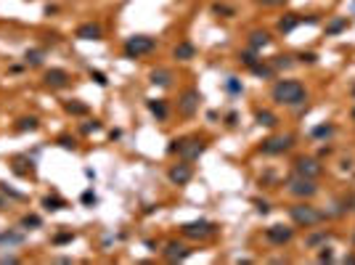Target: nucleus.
Wrapping results in <instances>:
<instances>
[{
  "label": "nucleus",
  "instance_id": "37",
  "mask_svg": "<svg viewBox=\"0 0 355 265\" xmlns=\"http://www.w3.org/2000/svg\"><path fill=\"white\" fill-rule=\"evenodd\" d=\"M90 80H96V85L104 88V85H106V74L104 72H90Z\"/></svg>",
  "mask_w": 355,
  "mask_h": 265
},
{
  "label": "nucleus",
  "instance_id": "16",
  "mask_svg": "<svg viewBox=\"0 0 355 265\" xmlns=\"http://www.w3.org/2000/svg\"><path fill=\"white\" fill-rule=\"evenodd\" d=\"M14 173L16 175H35V162L27 157H16L14 159Z\"/></svg>",
  "mask_w": 355,
  "mask_h": 265
},
{
  "label": "nucleus",
  "instance_id": "39",
  "mask_svg": "<svg viewBox=\"0 0 355 265\" xmlns=\"http://www.w3.org/2000/svg\"><path fill=\"white\" fill-rule=\"evenodd\" d=\"M300 61L302 64H315V61H318V56H315V53H300Z\"/></svg>",
  "mask_w": 355,
  "mask_h": 265
},
{
  "label": "nucleus",
  "instance_id": "26",
  "mask_svg": "<svg viewBox=\"0 0 355 265\" xmlns=\"http://www.w3.org/2000/svg\"><path fill=\"white\" fill-rule=\"evenodd\" d=\"M344 27H347V16H339V19H334V22L326 27V35H337V32H342Z\"/></svg>",
  "mask_w": 355,
  "mask_h": 265
},
{
  "label": "nucleus",
  "instance_id": "7",
  "mask_svg": "<svg viewBox=\"0 0 355 265\" xmlns=\"http://www.w3.org/2000/svg\"><path fill=\"white\" fill-rule=\"evenodd\" d=\"M289 194H294V196H315L318 194V186H315L313 178H305V175H294V178H289Z\"/></svg>",
  "mask_w": 355,
  "mask_h": 265
},
{
  "label": "nucleus",
  "instance_id": "8",
  "mask_svg": "<svg viewBox=\"0 0 355 265\" xmlns=\"http://www.w3.org/2000/svg\"><path fill=\"white\" fill-rule=\"evenodd\" d=\"M199 101H202L199 90H196V88H189V90L181 96V101H177V111H181L183 117H194L196 109H199Z\"/></svg>",
  "mask_w": 355,
  "mask_h": 265
},
{
  "label": "nucleus",
  "instance_id": "32",
  "mask_svg": "<svg viewBox=\"0 0 355 265\" xmlns=\"http://www.w3.org/2000/svg\"><path fill=\"white\" fill-rule=\"evenodd\" d=\"M226 88H228V93H241V80L239 77H228Z\"/></svg>",
  "mask_w": 355,
  "mask_h": 265
},
{
  "label": "nucleus",
  "instance_id": "3",
  "mask_svg": "<svg viewBox=\"0 0 355 265\" xmlns=\"http://www.w3.org/2000/svg\"><path fill=\"white\" fill-rule=\"evenodd\" d=\"M289 215H292V220L297 225H302V228H313V225L326 220V212L315 210V207H310V204H294L292 210H289Z\"/></svg>",
  "mask_w": 355,
  "mask_h": 265
},
{
  "label": "nucleus",
  "instance_id": "1",
  "mask_svg": "<svg viewBox=\"0 0 355 265\" xmlns=\"http://www.w3.org/2000/svg\"><path fill=\"white\" fill-rule=\"evenodd\" d=\"M270 96H273L276 103H281V106H297V103H305L307 93H305V85L300 80H278L273 85V90H270Z\"/></svg>",
  "mask_w": 355,
  "mask_h": 265
},
{
  "label": "nucleus",
  "instance_id": "41",
  "mask_svg": "<svg viewBox=\"0 0 355 265\" xmlns=\"http://www.w3.org/2000/svg\"><path fill=\"white\" fill-rule=\"evenodd\" d=\"M82 204H96V194L85 191V194H82Z\"/></svg>",
  "mask_w": 355,
  "mask_h": 265
},
{
  "label": "nucleus",
  "instance_id": "17",
  "mask_svg": "<svg viewBox=\"0 0 355 265\" xmlns=\"http://www.w3.org/2000/svg\"><path fill=\"white\" fill-rule=\"evenodd\" d=\"M194 53H196V48L191 43H177L175 45V51H172V56L177 61H189V59H194Z\"/></svg>",
  "mask_w": 355,
  "mask_h": 265
},
{
  "label": "nucleus",
  "instance_id": "15",
  "mask_svg": "<svg viewBox=\"0 0 355 265\" xmlns=\"http://www.w3.org/2000/svg\"><path fill=\"white\" fill-rule=\"evenodd\" d=\"M270 40H273V37H270L265 30H255V32H249V48H252V51H263V48H268Z\"/></svg>",
  "mask_w": 355,
  "mask_h": 265
},
{
  "label": "nucleus",
  "instance_id": "22",
  "mask_svg": "<svg viewBox=\"0 0 355 265\" xmlns=\"http://www.w3.org/2000/svg\"><path fill=\"white\" fill-rule=\"evenodd\" d=\"M43 207L48 212H59V210H64V207H67V202H64L61 196H45L43 199Z\"/></svg>",
  "mask_w": 355,
  "mask_h": 265
},
{
  "label": "nucleus",
  "instance_id": "13",
  "mask_svg": "<svg viewBox=\"0 0 355 265\" xmlns=\"http://www.w3.org/2000/svg\"><path fill=\"white\" fill-rule=\"evenodd\" d=\"M69 72L67 69H59V66H56V69H48L45 72V77H43V82L48 85V88H64V85H69Z\"/></svg>",
  "mask_w": 355,
  "mask_h": 265
},
{
  "label": "nucleus",
  "instance_id": "5",
  "mask_svg": "<svg viewBox=\"0 0 355 265\" xmlns=\"http://www.w3.org/2000/svg\"><path fill=\"white\" fill-rule=\"evenodd\" d=\"M294 146V136H270V138H265L263 144H260V151L263 154H270V157H276V154H284V151H289Z\"/></svg>",
  "mask_w": 355,
  "mask_h": 265
},
{
  "label": "nucleus",
  "instance_id": "38",
  "mask_svg": "<svg viewBox=\"0 0 355 265\" xmlns=\"http://www.w3.org/2000/svg\"><path fill=\"white\" fill-rule=\"evenodd\" d=\"M96 130H101V122H98V119H93V122H88V125H82V132H96Z\"/></svg>",
  "mask_w": 355,
  "mask_h": 265
},
{
  "label": "nucleus",
  "instance_id": "6",
  "mask_svg": "<svg viewBox=\"0 0 355 265\" xmlns=\"http://www.w3.org/2000/svg\"><path fill=\"white\" fill-rule=\"evenodd\" d=\"M215 231H218V225L210 223V220H194V223H186L181 233L186 236V239H207V236H212Z\"/></svg>",
  "mask_w": 355,
  "mask_h": 265
},
{
  "label": "nucleus",
  "instance_id": "44",
  "mask_svg": "<svg viewBox=\"0 0 355 265\" xmlns=\"http://www.w3.org/2000/svg\"><path fill=\"white\" fill-rule=\"evenodd\" d=\"M0 262H19V257H14V254H3V257H0Z\"/></svg>",
  "mask_w": 355,
  "mask_h": 265
},
{
  "label": "nucleus",
  "instance_id": "25",
  "mask_svg": "<svg viewBox=\"0 0 355 265\" xmlns=\"http://www.w3.org/2000/svg\"><path fill=\"white\" fill-rule=\"evenodd\" d=\"M300 22H302V19H297V16H284L281 22H278V30H281V32H292Z\"/></svg>",
  "mask_w": 355,
  "mask_h": 265
},
{
  "label": "nucleus",
  "instance_id": "20",
  "mask_svg": "<svg viewBox=\"0 0 355 265\" xmlns=\"http://www.w3.org/2000/svg\"><path fill=\"white\" fill-rule=\"evenodd\" d=\"M0 244H8V247H14V244H24V233L22 231H3V233H0Z\"/></svg>",
  "mask_w": 355,
  "mask_h": 265
},
{
  "label": "nucleus",
  "instance_id": "18",
  "mask_svg": "<svg viewBox=\"0 0 355 265\" xmlns=\"http://www.w3.org/2000/svg\"><path fill=\"white\" fill-rule=\"evenodd\" d=\"M148 80H151V85H162V88H167V85L172 82V72L170 69H154Z\"/></svg>",
  "mask_w": 355,
  "mask_h": 265
},
{
  "label": "nucleus",
  "instance_id": "42",
  "mask_svg": "<svg viewBox=\"0 0 355 265\" xmlns=\"http://www.w3.org/2000/svg\"><path fill=\"white\" fill-rule=\"evenodd\" d=\"M215 14H226V16H233V8H226V6H215Z\"/></svg>",
  "mask_w": 355,
  "mask_h": 265
},
{
  "label": "nucleus",
  "instance_id": "29",
  "mask_svg": "<svg viewBox=\"0 0 355 265\" xmlns=\"http://www.w3.org/2000/svg\"><path fill=\"white\" fill-rule=\"evenodd\" d=\"M43 56H45V51H27L24 61L30 64V66H40L43 64Z\"/></svg>",
  "mask_w": 355,
  "mask_h": 265
},
{
  "label": "nucleus",
  "instance_id": "24",
  "mask_svg": "<svg viewBox=\"0 0 355 265\" xmlns=\"http://www.w3.org/2000/svg\"><path fill=\"white\" fill-rule=\"evenodd\" d=\"M148 111H151V114L156 117V119H164L167 117V106H164V101H148Z\"/></svg>",
  "mask_w": 355,
  "mask_h": 265
},
{
  "label": "nucleus",
  "instance_id": "31",
  "mask_svg": "<svg viewBox=\"0 0 355 265\" xmlns=\"http://www.w3.org/2000/svg\"><path fill=\"white\" fill-rule=\"evenodd\" d=\"M273 66H276V69H281V66H284V69H286V66H292V56H276Z\"/></svg>",
  "mask_w": 355,
  "mask_h": 265
},
{
  "label": "nucleus",
  "instance_id": "33",
  "mask_svg": "<svg viewBox=\"0 0 355 265\" xmlns=\"http://www.w3.org/2000/svg\"><path fill=\"white\" fill-rule=\"evenodd\" d=\"M252 72H255L257 77H273V69H270V66H263V64H257Z\"/></svg>",
  "mask_w": 355,
  "mask_h": 265
},
{
  "label": "nucleus",
  "instance_id": "2",
  "mask_svg": "<svg viewBox=\"0 0 355 265\" xmlns=\"http://www.w3.org/2000/svg\"><path fill=\"white\" fill-rule=\"evenodd\" d=\"M204 149H207V144H204L202 138H181V141H172V146H170L172 154H177L181 159H186V162L199 159L204 154Z\"/></svg>",
  "mask_w": 355,
  "mask_h": 265
},
{
  "label": "nucleus",
  "instance_id": "14",
  "mask_svg": "<svg viewBox=\"0 0 355 265\" xmlns=\"http://www.w3.org/2000/svg\"><path fill=\"white\" fill-rule=\"evenodd\" d=\"M191 252H194V249H189L186 244H177V241H172V244H167V249H164V260L177 262V260H186Z\"/></svg>",
  "mask_w": 355,
  "mask_h": 265
},
{
  "label": "nucleus",
  "instance_id": "28",
  "mask_svg": "<svg viewBox=\"0 0 355 265\" xmlns=\"http://www.w3.org/2000/svg\"><path fill=\"white\" fill-rule=\"evenodd\" d=\"M40 225H43L40 215H24L22 217V228H27V231H30V228H40Z\"/></svg>",
  "mask_w": 355,
  "mask_h": 265
},
{
  "label": "nucleus",
  "instance_id": "4",
  "mask_svg": "<svg viewBox=\"0 0 355 265\" xmlns=\"http://www.w3.org/2000/svg\"><path fill=\"white\" fill-rule=\"evenodd\" d=\"M156 48V40L154 37H148V35H133V37H127L125 40V59H141V56L146 53H151Z\"/></svg>",
  "mask_w": 355,
  "mask_h": 265
},
{
  "label": "nucleus",
  "instance_id": "21",
  "mask_svg": "<svg viewBox=\"0 0 355 265\" xmlns=\"http://www.w3.org/2000/svg\"><path fill=\"white\" fill-rule=\"evenodd\" d=\"M37 127H40L37 117H22V119L16 122V130H19V132H35Z\"/></svg>",
  "mask_w": 355,
  "mask_h": 265
},
{
  "label": "nucleus",
  "instance_id": "10",
  "mask_svg": "<svg viewBox=\"0 0 355 265\" xmlns=\"http://www.w3.org/2000/svg\"><path fill=\"white\" fill-rule=\"evenodd\" d=\"M294 170H297V175H305V178H318L323 173V167L318 165V159H313V157H300L294 162Z\"/></svg>",
  "mask_w": 355,
  "mask_h": 265
},
{
  "label": "nucleus",
  "instance_id": "9",
  "mask_svg": "<svg viewBox=\"0 0 355 265\" xmlns=\"http://www.w3.org/2000/svg\"><path fill=\"white\" fill-rule=\"evenodd\" d=\"M294 236V228H289V225H270V228H265V239L270 244H276V247H284V244L292 241Z\"/></svg>",
  "mask_w": 355,
  "mask_h": 265
},
{
  "label": "nucleus",
  "instance_id": "43",
  "mask_svg": "<svg viewBox=\"0 0 355 265\" xmlns=\"http://www.w3.org/2000/svg\"><path fill=\"white\" fill-rule=\"evenodd\" d=\"M257 210H260V212H263V215H265V212L270 210V204H268V202H257Z\"/></svg>",
  "mask_w": 355,
  "mask_h": 265
},
{
  "label": "nucleus",
  "instance_id": "34",
  "mask_svg": "<svg viewBox=\"0 0 355 265\" xmlns=\"http://www.w3.org/2000/svg\"><path fill=\"white\" fill-rule=\"evenodd\" d=\"M59 146H61V149H69V151H74V149H77V144H74V138H69V136H61V138H59Z\"/></svg>",
  "mask_w": 355,
  "mask_h": 265
},
{
  "label": "nucleus",
  "instance_id": "35",
  "mask_svg": "<svg viewBox=\"0 0 355 265\" xmlns=\"http://www.w3.org/2000/svg\"><path fill=\"white\" fill-rule=\"evenodd\" d=\"M331 132H334V127H331V125H321V127H315V130H313V136H315V138H323V136H331Z\"/></svg>",
  "mask_w": 355,
  "mask_h": 265
},
{
  "label": "nucleus",
  "instance_id": "45",
  "mask_svg": "<svg viewBox=\"0 0 355 265\" xmlns=\"http://www.w3.org/2000/svg\"><path fill=\"white\" fill-rule=\"evenodd\" d=\"M6 207H8V204H6V199H3V194H0V210H6Z\"/></svg>",
  "mask_w": 355,
  "mask_h": 265
},
{
  "label": "nucleus",
  "instance_id": "30",
  "mask_svg": "<svg viewBox=\"0 0 355 265\" xmlns=\"http://www.w3.org/2000/svg\"><path fill=\"white\" fill-rule=\"evenodd\" d=\"M74 239V233L72 231H64V233H56L53 236V244H56V247H61V244H67V241H72Z\"/></svg>",
  "mask_w": 355,
  "mask_h": 265
},
{
  "label": "nucleus",
  "instance_id": "36",
  "mask_svg": "<svg viewBox=\"0 0 355 265\" xmlns=\"http://www.w3.org/2000/svg\"><path fill=\"white\" fill-rule=\"evenodd\" d=\"M0 191H3L6 196H11V199H19V202L24 199V194H19V191H14V188H8V186H0Z\"/></svg>",
  "mask_w": 355,
  "mask_h": 265
},
{
  "label": "nucleus",
  "instance_id": "11",
  "mask_svg": "<svg viewBox=\"0 0 355 265\" xmlns=\"http://www.w3.org/2000/svg\"><path fill=\"white\" fill-rule=\"evenodd\" d=\"M167 175H170V181H172L175 186H186V183L194 178V167H191V162H186V159H183L181 165H172Z\"/></svg>",
  "mask_w": 355,
  "mask_h": 265
},
{
  "label": "nucleus",
  "instance_id": "23",
  "mask_svg": "<svg viewBox=\"0 0 355 265\" xmlns=\"http://www.w3.org/2000/svg\"><path fill=\"white\" fill-rule=\"evenodd\" d=\"M255 119H257V125H265V127H273L276 125V114H273V111H268V109H263V111H257V114H255Z\"/></svg>",
  "mask_w": 355,
  "mask_h": 265
},
{
  "label": "nucleus",
  "instance_id": "12",
  "mask_svg": "<svg viewBox=\"0 0 355 265\" xmlns=\"http://www.w3.org/2000/svg\"><path fill=\"white\" fill-rule=\"evenodd\" d=\"M74 37H80V40H101L104 30H101V24H96V22H85L74 30Z\"/></svg>",
  "mask_w": 355,
  "mask_h": 265
},
{
  "label": "nucleus",
  "instance_id": "40",
  "mask_svg": "<svg viewBox=\"0 0 355 265\" xmlns=\"http://www.w3.org/2000/svg\"><path fill=\"white\" fill-rule=\"evenodd\" d=\"M255 3H260V6H284V3H289V0H255Z\"/></svg>",
  "mask_w": 355,
  "mask_h": 265
},
{
  "label": "nucleus",
  "instance_id": "19",
  "mask_svg": "<svg viewBox=\"0 0 355 265\" xmlns=\"http://www.w3.org/2000/svg\"><path fill=\"white\" fill-rule=\"evenodd\" d=\"M64 109H67L72 117H82V114H88V103H82V101H77V98L67 101V103H64Z\"/></svg>",
  "mask_w": 355,
  "mask_h": 265
},
{
  "label": "nucleus",
  "instance_id": "27",
  "mask_svg": "<svg viewBox=\"0 0 355 265\" xmlns=\"http://www.w3.org/2000/svg\"><path fill=\"white\" fill-rule=\"evenodd\" d=\"M241 64H244V66H249V69H255V66L260 64V59H257V51H244V53H241Z\"/></svg>",
  "mask_w": 355,
  "mask_h": 265
}]
</instances>
